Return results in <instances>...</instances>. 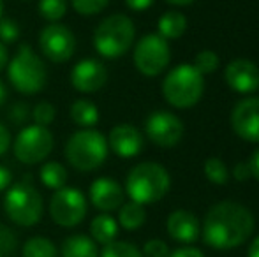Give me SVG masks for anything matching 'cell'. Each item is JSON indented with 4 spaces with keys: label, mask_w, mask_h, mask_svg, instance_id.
Returning a JSON list of instances; mask_svg holds the SVG:
<instances>
[{
    "label": "cell",
    "mask_w": 259,
    "mask_h": 257,
    "mask_svg": "<svg viewBox=\"0 0 259 257\" xmlns=\"http://www.w3.org/2000/svg\"><path fill=\"white\" fill-rule=\"evenodd\" d=\"M254 227L256 220L247 206L235 201H222L206 212L201 236L210 248L233 250L252 236Z\"/></svg>",
    "instance_id": "cell-1"
},
{
    "label": "cell",
    "mask_w": 259,
    "mask_h": 257,
    "mask_svg": "<svg viewBox=\"0 0 259 257\" xmlns=\"http://www.w3.org/2000/svg\"><path fill=\"white\" fill-rule=\"evenodd\" d=\"M11 86L21 95H35L48 83V67L30 44L21 42L6 67Z\"/></svg>",
    "instance_id": "cell-2"
},
{
    "label": "cell",
    "mask_w": 259,
    "mask_h": 257,
    "mask_svg": "<svg viewBox=\"0 0 259 257\" xmlns=\"http://www.w3.org/2000/svg\"><path fill=\"white\" fill-rule=\"evenodd\" d=\"M108 139L97 129H79L69 136L64 146L67 164L79 173L97 171L108 159Z\"/></svg>",
    "instance_id": "cell-3"
},
{
    "label": "cell",
    "mask_w": 259,
    "mask_h": 257,
    "mask_svg": "<svg viewBox=\"0 0 259 257\" xmlns=\"http://www.w3.org/2000/svg\"><path fill=\"white\" fill-rule=\"evenodd\" d=\"M136 27L127 14L115 13L101 20L94 30V48L106 60H116L123 57L134 44Z\"/></svg>",
    "instance_id": "cell-4"
},
{
    "label": "cell",
    "mask_w": 259,
    "mask_h": 257,
    "mask_svg": "<svg viewBox=\"0 0 259 257\" xmlns=\"http://www.w3.org/2000/svg\"><path fill=\"white\" fill-rule=\"evenodd\" d=\"M171 178L159 162H141L134 166L125 178V194L138 204H154L167 194Z\"/></svg>",
    "instance_id": "cell-5"
},
{
    "label": "cell",
    "mask_w": 259,
    "mask_h": 257,
    "mask_svg": "<svg viewBox=\"0 0 259 257\" xmlns=\"http://www.w3.org/2000/svg\"><path fill=\"white\" fill-rule=\"evenodd\" d=\"M205 92L203 74L192 64H180L171 69L162 81V95L173 108H192Z\"/></svg>",
    "instance_id": "cell-6"
},
{
    "label": "cell",
    "mask_w": 259,
    "mask_h": 257,
    "mask_svg": "<svg viewBox=\"0 0 259 257\" xmlns=\"http://www.w3.org/2000/svg\"><path fill=\"white\" fill-rule=\"evenodd\" d=\"M4 210L11 222L21 227H32L41 220L45 212L42 195L28 182V178L16 182L6 190Z\"/></svg>",
    "instance_id": "cell-7"
},
{
    "label": "cell",
    "mask_w": 259,
    "mask_h": 257,
    "mask_svg": "<svg viewBox=\"0 0 259 257\" xmlns=\"http://www.w3.org/2000/svg\"><path fill=\"white\" fill-rule=\"evenodd\" d=\"M13 153L18 162L25 166L42 164L52 155L55 146V136L50 127L41 125H25L13 139Z\"/></svg>",
    "instance_id": "cell-8"
},
{
    "label": "cell",
    "mask_w": 259,
    "mask_h": 257,
    "mask_svg": "<svg viewBox=\"0 0 259 257\" xmlns=\"http://www.w3.org/2000/svg\"><path fill=\"white\" fill-rule=\"evenodd\" d=\"M89 202L85 194L76 187H62L55 190L50 199V217L60 227H76L85 220Z\"/></svg>",
    "instance_id": "cell-9"
},
{
    "label": "cell",
    "mask_w": 259,
    "mask_h": 257,
    "mask_svg": "<svg viewBox=\"0 0 259 257\" xmlns=\"http://www.w3.org/2000/svg\"><path fill=\"white\" fill-rule=\"evenodd\" d=\"M133 60L136 69L143 76H148V78L159 76L169 65V44L159 34H147L134 46Z\"/></svg>",
    "instance_id": "cell-10"
},
{
    "label": "cell",
    "mask_w": 259,
    "mask_h": 257,
    "mask_svg": "<svg viewBox=\"0 0 259 257\" xmlns=\"http://www.w3.org/2000/svg\"><path fill=\"white\" fill-rule=\"evenodd\" d=\"M39 49L46 60L53 64H65L76 53V35L67 25L48 23L39 32Z\"/></svg>",
    "instance_id": "cell-11"
},
{
    "label": "cell",
    "mask_w": 259,
    "mask_h": 257,
    "mask_svg": "<svg viewBox=\"0 0 259 257\" xmlns=\"http://www.w3.org/2000/svg\"><path fill=\"white\" fill-rule=\"evenodd\" d=\"M145 134L157 146L171 148L184 136V122L169 111L157 110L145 120Z\"/></svg>",
    "instance_id": "cell-12"
},
{
    "label": "cell",
    "mask_w": 259,
    "mask_h": 257,
    "mask_svg": "<svg viewBox=\"0 0 259 257\" xmlns=\"http://www.w3.org/2000/svg\"><path fill=\"white\" fill-rule=\"evenodd\" d=\"M71 86L79 93H96L108 83V69L97 59H81L69 72Z\"/></svg>",
    "instance_id": "cell-13"
},
{
    "label": "cell",
    "mask_w": 259,
    "mask_h": 257,
    "mask_svg": "<svg viewBox=\"0 0 259 257\" xmlns=\"http://www.w3.org/2000/svg\"><path fill=\"white\" fill-rule=\"evenodd\" d=\"M231 127L242 139L259 143V99L247 97L231 111Z\"/></svg>",
    "instance_id": "cell-14"
},
{
    "label": "cell",
    "mask_w": 259,
    "mask_h": 257,
    "mask_svg": "<svg viewBox=\"0 0 259 257\" xmlns=\"http://www.w3.org/2000/svg\"><path fill=\"white\" fill-rule=\"evenodd\" d=\"M89 199L96 210L101 213H111L118 210L123 204L125 199V190L122 189L115 178L109 176H101L92 182L89 189Z\"/></svg>",
    "instance_id": "cell-15"
},
{
    "label": "cell",
    "mask_w": 259,
    "mask_h": 257,
    "mask_svg": "<svg viewBox=\"0 0 259 257\" xmlns=\"http://www.w3.org/2000/svg\"><path fill=\"white\" fill-rule=\"evenodd\" d=\"M108 148L120 159H134L145 146L143 134L131 124L115 125L108 134Z\"/></svg>",
    "instance_id": "cell-16"
},
{
    "label": "cell",
    "mask_w": 259,
    "mask_h": 257,
    "mask_svg": "<svg viewBox=\"0 0 259 257\" xmlns=\"http://www.w3.org/2000/svg\"><path fill=\"white\" fill-rule=\"evenodd\" d=\"M224 76L229 88L238 93H250L259 88V67L247 59L231 60Z\"/></svg>",
    "instance_id": "cell-17"
},
{
    "label": "cell",
    "mask_w": 259,
    "mask_h": 257,
    "mask_svg": "<svg viewBox=\"0 0 259 257\" xmlns=\"http://www.w3.org/2000/svg\"><path fill=\"white\" fill-rule=\"evenodd\" d=\"M166 229L167 234L173 238L175 241L184 245H191L201 234V224H199L198 217L192 212L187 210H175L169 213L166 220Z\"/></svg>",
    "instance_id": "cell-18"
},
{
    "label": "cell",
    "mask_w": 259,
    "mask_h": 257,
    "mask_svg": "<svg viewBox=\"0 0 259 257\" xmlns=\"http://www.w3.org/2000/svg\"><path fill=\"white\" fill-rule=\"evenodd\" d=\"M60 257H99V247L87 234H71L62 241Z\"/></svg>",
    "instance_id": "cell-19"
},
{
    "label": "cell",
    "mask_w": 259,
    "mask_h": 257,
    "mask_svg": "<svg viewBox=\"0 0 259 257\" xmlns=\"http://www.w3.org/2000/svg\"><path fill=\"white\" fill-rule=\"evenodd\" d=\"M69 118L79 129H94L99 122V108L90 99H76L69 106Z\"/></svg>",
    "instance_id": "cell-20"
},
{
    "label": "cell",
    "mask_w": 259,
    "mask_h": 257,
    "mask_svg": "<svg viewBox=\"0 0 259 257\" xmlns=\"http://www.w3.org/2000/svg\"><path fill=\"white\" fill-rule=\"evenodd\" d=\"M118 222L115 217H111L109 213H99L97 217H94L90 222V238L96 241L97 245H108L111 241L116 240L118 236Z\"/></svg>",
    "instance_id": "cell-21"
},
{
    "label": "cell",
    "mask_w": 259,
    "mask_h": 257,
    "mask_svg": "<svg viewBox=\"0 0 259 257\" xmlns=\"http://www.w3.org/2000/svg\"><path fill=\"white\" fill-rule=\"evenodd\" d=\"M185 28H187V18L178 11H166L162 16L159 18L157 23V34L162 39L169 41V39H178L184 35Z\"/></svg>",
    "instance_id": "cell-22"
},
{
    "label": "cell",
    "mask_w": 259,
    "mask_h": 257,
    "mask_svg": "<svg viewBox=\"0 0 259 257\" xmlns=\"http://www.w3.org/2000/svg\"><path fill=\"white\" fill-rule=\"evenodd\" d=\"M69 173L62 162L50 161L42 162V166L39 168V182L50 190H58L62 187L67 185Z\"/></svg>",
    "instance_id": "cell-23"
},
{
    "label": "cell",
    "mask_w": 259,
    "mask_h": 257,
    "mask_svg": "<svg viewBox=\"0 0 259 257\" xmlns=\"http://www.w3.org/2000/svg\"><path fill=\"white\" fill-rule=\"evenodd\" d=\"M118 226L125 231H138L147 222V210L143 204H138L134 201L123 202L118 208Z\"/></svg>",
    "instance_id": "cell-24"
},
{
    "label": "cell",
    "mask_w": 259,
    "mask_h": 257,
    "mask_svg": "<svg viewBox=\"0 0 259 257\" xmlns=\"http://www.w3.org/2000/svg\"><path fill=\"white\" fill-rule=\"evenodd\" d=\"M21 255L23 257H58V248L50 238L32 236L23 243Z\"/></svg>",
    "instance_id": "cell-25"
},
{
    "label": "cell",
    "mask_w": 259,
    "mask_h": 257,
    "mask_svg": "<svg viewBox=\"0 0 259 257\" xmlns=\"http://www.w3.org/2000/svg\"><path fill=\"white\" fill-rule=\"evenodd\" d=\"M69 0H39L37 13L48 23H60L62 18L67 14Z\"/></svg>",
    "instance_id": "cell-26"
},
{
    "label": "cell",
    "mask_w": 259,
    "mask_h": 257,
    "mask_svg": "<svg viewBox=\"0 0 259 257\" xmlns=\"http://www.w3.org/2000/svg\"><path fill=\"white\" fill-rule=\"evenodd\" d=\"M203 171H205V176L213 185H226L229 180L228 166L224 164V161H221L217 157L206 159L205 166H203Z\"/></svg>",
    "instance_id": "cell-27"
},
{
    "label": "cell",
    "mask_w": 259,
    "mask_h": 257,
    "mask_svg": "<svg viewBox=\"0 0 259 257\" xmlns=\"http://www.w3.org/2000/svg\"><path fill=\"white\" fill-rule=\"evenodd\" d=\"M99 257H143L141 250L131 241L115 240L111 243L104 245Z\"/></svg>",
    "instance_id": "cell-28"
},
{
    "label": "cell",
    "mask_w": 259,
    "mask_h": 257,
    "mask_svg": "<svg viewBox=\"0 0 259 257\" xmlns=\"http://www.w3.org/2000/svg\"><path fill=\"white\" fill-rule=\"evenodd\" d=\"M32 122L35 125H41V127H50L57 118V110L52 102L48 100H41L32 108Z\"/></svg>",
    "instance_id": "cell-29"
},
{
    "label": "cell",
    "mask_w": 259,
    "mask_h": 257,
    "mask_svg": "<svg viewBox=\"0 0 259 257\" xmlns=\"http://www.w3.org/2000/svg\"><path fill=\"white\" fill-rule=\"evenodd\" d=\"M69 4L79 16H96L108 7L109 0H69Z\"/></svg>",
    "instance_id": "cell-30"
},
{
    "label": "cell",
    "mask_w": 259,
    "mask_h": 257,
    "mask_svg": "<svg viewBox=\"0 0 259 257\" xmlns=\"http://www.w3.org/2000/svg\"><path fill=\"white\" fill-rule=\"evenodd\" d=\"M192 65H194L203 76L213 74L219 67V57H217V53L211 52V49H203V52H199L198 55H196L194 64Z\"/></svg>",
    "instance_id": "cell-31"
},
{
    "label": "cell",
    "mask_w": 259,
    "mask_h": 257,
    "mask_svg": "<svg viewBox=\"0 0 259 257\" xmlns=\"http://www.w3.org/2000/svg\"><path fill=\"white\" fill-rule=\"evenodd\" d=\"M18 236L11 227L0 224V257H11L18 250Z\"/></svg>",
    "instance_id": "cell-32"
},
{
    "label": "cell",
    "mask_w": 259,
    "mask_h": 257,
    "mask_svg": "<svg viewBox=\"0 0 259 257\" xmlns=\"http://www.w3.org/2000/svg\"><path fill=\"white\" fill-rule=\"evenodd\" d=\"M21 35L20 23L11 18H0V42L2 44H14Z\"/></svg>",
    "instance_id": "cell-33"
},
{
    "label": "cell",
    "mask_w": 259,
    "mask_h": 257,
    "mask_svg": "<svg viewBox=\"0 0 259 257\" xmlns=\"http://www.w3.org/2000/svg\"><path fill=\"white\" fill-rule=\"evenodd\" d=\"M169 252L171 250L166 241L159 240V238H154V240H148L147 243L143 245L141 254H143V257H167Z\"/></svg>",
    "instance_id": "cell-34"
},
{
    "label": "cell",
    "mask_w": 259,
    "mask_h": 257,
    "mask_svg": "<svg viewBox=\"0 0 259 257\" xmlns=\"http://www.w3.org/2000/svg\"><path fill=\"white\" fill-rule=\"evenodd\" d=\"M30 118V108L25 102H16L9 110V120L14 125H27V120Z\"/></svg>",
    "instance_id": "cell-35"
},
{
    "label": "cell",
    "mask_w": 259,
    "mask_h": 257,
    "mask_svg": "<svg viewBox=\"0 0 259 257\" xmlns=\"http://www.w3.org/2000/svg\"><path fill=\"white\" fill-rule=\"evenodd\" d=\"M11 144H13V136H11V130L7 129V125H4L2 122H0V157L9 151Z\"/></svg>",
    "instance_id": "cell-36"
},
{
    "label": "cell",
    "mask_w": 259,
    "mask_h": 257,
    "mask_svg": "<svg viewBox=\"0 0 259 257\" xmlns=\"http://www.w3.org/2000/svg\"><path fill=\"white\" fill-rule=\"evenodd\" d=\"M167 257H205V254H203V250H199V248L185 245V247L175 248L173 252H169Z\"/></svg>",
    "instance_id": "cell-37"
},
{
    "label": "cell",
    "mask_w": 259,
    "mask_h": 257,
    "mask_svg": "<svg viewBox=\"0 0 259 257\" xmlns=\"http://www.w3.org/2000/svg\"><path fill=\"white\" fill-rule=\"evenodd\" d=\"M11 185H13V173L0 164V192H6Z\"/></svg>",
    "instance_id": "cell-38"
},
{
    "label": "cell",
    "mask_w": 259,
    "mask_h": 257,
    "mask_svg": "<svg viewBox=\"0 0 259 257\" xmlns=\"http://www.w3.org/2000/svg\"><path fill=\"white\" fill-rule=\"evenodd\" d=\"M125 6L129 7L131 11H136V13H141V11H147L148 7L154 6L155 0H123Z\"/></svg>",
    "instance_id": "cell-39"
},
{
    "label": "cell",
    "mask_w": 259,
    "mask_h": 257,
    "mask_svg": "<svg viewBox=\"0 0 259 257\" xmlns=\"http://www.w3.org/2000/svg\"><path fill=\"white\" fill-rule=\"evenodd\" d=\"M233 175H235V178L238 180V182H245V180L250 176L249 164H247V162H240V164H236L235 169H233Z\"/></svg>",
    "instance_id": "cell-40"
},
{
    "label": "cell",
    "mask_w": 259,
    "mask_h": 257,
    "mask_svg": "<svg viewBox=\"0 0 259 257\" xmlns=\"http://www.w3.org/2000/svg\"><path fill=\"white\" fill-rule=\"evenodd\" d=\"M247 164H249V169H250V176H254V178L259 182V148L254 151L252 155H250V159L247 161Z\"/></svg>",
    "instance_id": "cell-41"
},
{
    "label": "cell",
    "mask_w": 259,
    "mask_h": 257,
    "mask_svg": "<svg viewBox=\"0 0 259 257\" xmlns=\"http://www.w3.org/2000/svg\"><path fill=\"white\" fill-rule=\"evenodd\" d=\"M9 59H11L9 49H7L6 44H2V42H0V72L6 71L7 64H9Z\"/></svg>",
    "instance_id": "cell-42"
},
{
    "label": "cell",
    "mask_w": 259,
    "mask_h": 257,
    "mask_svg": "<svg viewBox=\"0 0 259 257\" xmlns=\"http://www.w3.org/2000/svg\"><path fill=\"white\" fill-rule=\"evenodd\" d=\"M247 257H259V234L250 241L249 250H247Z\"/></svg>",
    "instance_id": "cell-43"
},
{
    "label": "cell",
    "mask_w": 259,
    "mask_h": 257,
    "mask_svg": "<svg viewBox=\"0 0 259 257\" xmlns=\"http://www.w3.org/2000/svg\"><path fill=\"white\" fill-rule=\"evenodd\" d=\"M7 97H9V92H7V86L4 85L2 81H0V108H2L4 104H6Z\"/></svg>",
    "instance_id": "cell-44"
},
{
    "label": "cell",
    "mask_w": 259,
    "mask_h": 257,
    "mask_svg": "<svg viewBox=\"0 0 259 257\" xmlns=\"http://www.w3.org/2000/svg\"><path fill=\"white\" fill-rule=\"evenodd\" d=\"M167 4H173V6H191L194 0H166Z\"/></svg>",
    "instance_id": "cell-45"
},
{
    "label": "cell",
    "mask_w": 259,
    "mask_h": 257,
    "mask_svg": "<svg viewBox=\"0 0 259 257\" xmlns=\"http://www.w3.org/2000/svg\"><path fill=\"white\" fill-rule=\"evenodd\" d=\"M0 18H4V0H0Z\"/></svg>",
    "instance_id": "cell-46"
},
{
    "label": "cell",
    "mask_w": 259,
    "mask_h": 257,
    "mask_svg": "<svg viewBox=\"0 0 259 257\" xmlns=\"http://www.w3.org/2000/svg\"><path fill=\"white\" fill-rule=\"evenodd\" d=\"M20 2H28V0H20Z\"/></svg>",
    "instance_id": "cell-47"
}]
</instances>
